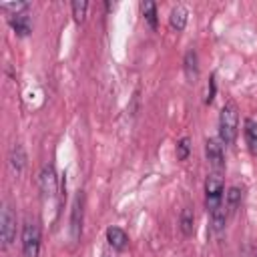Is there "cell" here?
Wrapping results in <instances>:
<instances>
[{"instance_id":"cell-1","label":"cell","mask_w":257,"mask_h":257,"mask_svg":"<svg viewBox=\"0 0 257 257\" xmlns=\"http://www.w3.org/2000/svg\"><path fill=\"white\" fill-rule=\"evenodd\" d=\"M239 131V110L235 102H225L219 112V141L223 145H233Z\"/></svg>"},{"instance_id":"cell-2","label":"cell","mask_w":257,"mask_h":257,"mask_svg":"<svg viewBox=\"0 0 257 257\" xmlns=\"http://www.w3.org/2000/svg\"><path fill=\"white\" fill-rule=\"evenodd\" d=\"M40 251V227L36 221H26L22 227V253L24 257H38Z\"/></svg>"},{"instance_id":"cell-3","label":"cell","mask_w":257,"mask_h":257,"mask_svg":"<svg viewBox=\"0 0 257 257\" xmlns=\"http://www.w3.org/2000/svg\"><path fill=\"white\" fill-rule=\"evenodd\" d=\"M223 191H225V185H223V179L219 173H211L205 181V201H207V209L213 211L215 207L223 205L221 199H223Z\"/></svg>"},{"instance_id":"cell-4","label":"cell","mask_w":257,"mask_h":257,"mask_svg":"<svg viewBox=\"0 0 257 257\" xmlns=\"http://www.w3.org/2000/svg\"><path fill=\"white\" fill-rule=\"evenodd\" d=\"M0 237L4 247H10L16 237V215L6 205L2 207V213H0Z\"/></svg>"},{"instance_id":"cell-5","label":"cell","mask_w":257,"mask_h":257,"mask_svg":"<svg viewBox=\"0 0 257 257\" xmlns=\"http://www.w3.org/2000/svg\"><path fill=\"white\" fill-rule=\"evenodd\" d=\"M205 157L207 161L215 167L221 169L225 165V153H223V143L219 139H207L205 141Z\"/></svg>"},{"instance_id":"cell-6","label":"cell","mask_w":257,"mask_h":257,"mask_svg":"<svg viewBox=\"0 0 257 257\" xmlns=\"http://www.w3.org/2000/svg\"><path fill=\"white\" fill-rule=\"evenodd\" d=\"M56 173H54V167L52 165H44L40 175H38V185H40V193L44 197H54L56 193Z\"/></svg>"},{"instance_id":"cell-7","label":"cell","mask_w":257,"mask_h":257,"mask_svg":"<svg viewBox=\"0 0 257 257\" xmlns=\"http://www.w3.org/2000/svg\"><path fill=\"white\" fill-rule=\"evenodd\" d=\"M106 241H108V245L112 249L122 251L126 247V243H128V237H126V233L120 227H108L106 229Z\"/></svg>"},{"instance_id":"cell-8","label":"cell","mask_w":257,"mask_h":257,"mask_svg":"<svg viewBox=\"0 0 257 257\" xmlns=\"http://www.w3.org/2000/svg\"><path fill=\"white\" fill-rule=\"evenodd\" d=\"M187 20H189V12H187V8L181 6V4H177V6L171 10V16H169V24H171V28L177 30V32H181V30L187 26Z\"/></svg>"},{"instance_id":"cell-9","label":"cell","mask_w":257,"mask_h":257,"mask_svg":"<svg viewBox=\"0 0 257 257\" xmlns=\"http://www.w3.org/2000/svg\"><path fill=\"white\" fill-rule=\"evenodd\" d=\"M10 26L12 30L18 34V36H28L30 30H32V24H30V18L22 12V14H12L10 16Z\"/></svg>"},{"instance_id":"cell-10","label":"cell","mask_w":257,"mask_h":257,"mask_svg":"<svg viewBox=\"0 0 257 257\" xmlns=\"http://www.w3.org/2000/svg\"><path fill=\"white\" fill-rule=\"evenodd\" d=\"M209 213H211V229H213L215 233H221V231L225 229L227 215H229L227 207H225V205H219V207H215V209L209 211Z\"/></svg>"},{"instance_id":"cell-11","label":"cell","mask_w":257,"mask_h":257,"mask_svg":"<svg viewBox=\"0 0 257 257\" xmlns=\"http://www.w3.org/2000/svg\"><path fill=\"white\" fill-rule=\"evenodd\" d=\"M141 14H143V18L147 20V24H149L153 30H157V26H159L157 4H155V2H151V0H143V2H141Z\"/></svg>"},{"instance_id":"cell-12","label":"cell","mask_w":257,"mask_h":257,"mask_svg":"<svg viewBox=\"0 0 257 257\" xmlns=\"http://www.w3.org/2000/svg\"><path fill=\"white\" fill-rule=\"evenodd\" d=\"M8 161H10V167L16 171V173H22L24 167H26V153L20 145H14L10 149V155H8Z\"/></svg>"},{"instance_id":"cell-13","label":"cell","mask_w":257,"mask_h":257,"mask_svg":"<svg viewBox=\"0 0 257 257\" xmlns=\"http://www.w3.org/2000/svg\"><path fill=\"white\" fill-rule=\"evenodd\" d=\"M179 225H181V231H183L185 237H191V235L195 233V213H193V209L185 207V209L181 211Z\"/></svg>"},{"instance_id":"cell-14","label":"cell","mask_w":257,"mask_h":257,"mask_svg":"<svg viewBox=\"0 0 257 257\" xmlns=\"http://www.w3.org/2000/svg\"><path fill=\"white\" fill-rule=\"evenodd\" d=\"M185 74H187V78L193 82L195 78H197V74H199V58H197V52L191 48V50H187V54H185Z\"/></svg>"},{"instance_id":"cell-15","label":"cell","mask_w":257,"mask_h":257,"mask_svg":"<svg viewBox=\"0 0 257 257\" xmlns=\"http://www.w3.org/2000/svg\"><path fill=\"white\" fill-rule=\"evenodd\" d=\"M80 223H82V197L78 195L74 199V205H72V221H70V227H72V235L74 237L80 235Z\"/></svg>"},{"instance_id":"cell-16","label":"cell","mask_w":257,"mask_h":257,"mask_svg":"<svg viewBox=\"0 0 257 257\" xmlns=\"http://www.w3.org/2000/svg\"><path fill=\"white\" fill-rule=\"evenodd\" d=\"M241 197H243V191L239 187H229V191L225 193V207L229 213L237 211V207L241 205Z\"/></svg>"},{"instance_id":"cell-17","label":"cell","mask_w":257,"mask_h":257,"mask_svg":"<svg viewBox=\"0 0 257 257\" xmlns=\"http://www.w3.org/2000/svg\"><path fill=\"white\" fill-rule=\"evenodd\" d=\"M245 139H247L251 153H257V122L251 118L245 120Z\"/></svg>"},{"instance_id":"cell-18","label":"cell","mask_w":257,"mask_h":257,"mask_svg":"<svg viewBox=\"0 0 257 257\" xmlns=\"http://www.w3.org/2000/svg\"><path fill=\"white\" fill-rule=\"evenodd\" d=\"M191 153V139L189 137H181L177 141V159L179 161H185Z\"/></svg>"},{"instance_id":"cell-19","label":"cell","mask_w":257,"mask_h":257,"mask_svg":"<svg viewBox=\"0 0 257 257\" xmlns=\"http://www.w3.org/2000/svg\"><path fill=\"white\" fill-rule=\"evenodd\" d=\"M86 8H88V2H86V0H74V2H72V16H74L76 22H82V20H84Z\"/></svg>"},{"instance_id":"cell-20","label":"cell","mask_w":257,"mask_h":257,"mask_svg":"<svg viewBox=\"0 0 257 257\" xmlns=\"http://www.w3.org/2000/svg\"><path fill=\"white\" fill-rule=\"evenodd\" d=\"M0 8L6 10V12L10 10V12H14V14H22V12L28 8V4H26V2H2Z\"/></svg>"},{"instance_id":"cell-21","label":"cell","mask_w":257,"mask_h":257,"mask_svg":"<svg viewBox=\"0 0 257 257\" xmlns=\"http://www.w3.org/2000/svg\"><path fill=\"white\" fill-rule=\"evenodd\" d=\"M255 257H257V253H255Z\"/></svg>"}]
</instances>
